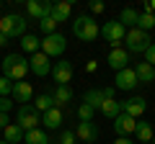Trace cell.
<instances>
[{
	"instance_id": "38",
	"label": "cell",
	"mask_w": 155,
	"mask_h": 144,
	"mask_svg": "<svg viewBox=\"0 0 155 144\" xmlns=\"http://www.w3.org/2000/svg\"><path fill=\"white\" fill-rule=\"evenodd\" d=\"M8 124H11V118H8V113H0V129H5Z\"/></svg>"
},
{
	"instance_id": "14",
	"label": "cell",
	"mask_w": 155,
	"mask_h": 144,
	"mask_svg": "<svg viewBox=\"0 0 155 144\" xmlns=\"http://www.w3.org/2000/svg\"><path fill=\"white\" fill-rule=\"evenodd\" d=\"M109 67H111L114 72L127 70V67H129V52L122 49V46H119V49H111V52H109Z\"/></svg>"
},
{
	"instance_id": "30",
	"label": "cell",
	"mask_w": 155,
	"mask_h": 144,
	"mask_svg": "<svg viewBox=\"0 0 155 144\" xmlns=\"http://www.w3.org/2000/svg\"><path fill=\"white\" fill-rule=\"evenodd\" d=\"M137 28H140V31H145V33H147L150 28H155V16H153V13H140Z\"/></svg>"
},
{
	"instance_id": "23",
	"label": "cell",
	"mask_w": 155,
	"mask_h": 144,
	"mask_svg": "<svg viewBox=\"0 0 155 144\" xmlns=\"http://www.w3.org/2000/svg\"><path fill=\"white\" fill-rule=\"evenodd\" d=\"M70 13H72V5H70V3H54V5H52V18H54L57 23L67 21Z\"/></svg>"
},
{
	"instance_id": "31",
	"label": "cell",
	"mask_w": 155,
	"mask_h": 144,
	"mask_svg": "<svg viewBox=\"0 0 155 144\" xmlns=\"http://www.w3.org/2000/svg\"><path fill=\"white\" fill-rule=\"evenodd\" d=\"M78 118H80V121H93V108H91L88 103H80L78 105Z\"/></svg>"
},
{
	"instance_id": "18",
	"label": "cell",
	"mask_w": 155,
	"mask_h": 144,
	"mask_svg": "<svg viewBox=\"0 0 155 144\" xmlns=\"http://www.w3.org/2000/svg\"><path fill=\"white\" fill-rule=\"evenodd\" d=\"M62 121H65V116H62V111L60 108H49L47 113H41V124H44L47 129H60L62 126Z\"/></svg>"
},
{
	"instance_id": "9",
	"label": "cell",
	"mask_w": 155,
	"mask_h": 144,
	"mask_svg": "<svg viewBox=\"0 0 155 144\" xmlns=\"http://www.w3.org/2000/svg\"><path fill=\"white\" fill-rule=\"evenodd\" d=\"M137 85H140V80H137V75H134L132 67L116 72V77H114V88L116 90H134Z\"/></svg>"
},
{
	"instance_id": "20",
	"label": "cell",
	"mask_w": 155,
	"mask_h": 144,
	"mask_svg": "<svg viewBox=\"0 0 155 144\" xmlns=\"http://www.w3.org/2000/svg\"><path fill=\"white\" fill-rule=\"evenodd\" d=\"M104 100H106V98H104V90H101V88H91L88 93L83 95V103H88L91 108H93V111L104 105Z\"/></svg>"
},
{
	"instance_id": "16",
	"label": "cell",
	"mask_w": 155,
	"mask_h": 144,
	"mask_svg": "<svg viewBox=\"0 0 155 144\" xmlns=\"http://www.w3.org/2000/svg\"><path fill=\"white\" fill-rule=\"evenodd\" d=\"M145 108H147L145 98H137V95L122 103V113H127V116H132V118H140V116L145 113Z\"/></svg>"
},
{
	"instance_id": "34",
	"label": "cell",
	"mask_w": 155,
	"mask_h": 144,
	"mask_svg": "<svg viewBox=\"0 0 155 144\" xmlns=\"http://www.w3.org/2000/svg\"><path fill=\"white\" fill-rule=\"evenodd\" d=\"M145 62H147L150 67H155V41H153V44H150V49L145 52Z\"/></svg>"
},
{
	"instance_id": "39",
	"label": "cell",
	"mask_w": 155,
	"mask_h": 144,
	"mask_svg": "<svg viewBox=\"0 0 155 144\" xmlns=\"http://www.w3.org/2000/svg\"><path fill=\"white\" fill-rule=\"evenodd\" d=\"M114 144H134V142H132L129 136H116V142H114Z\"/></svg>"
},
{
	"instance_id": "35",
	"label": "cell",
	"mask_w": 155,
	"mask_h": 144,
	"mask_svg": "<svg viewBox=\"0 0 155 144\" xmlns=\"http://www.w3.org/2000/svg\"><path fill=\"white\" fill-rule=\"evenodd\" d=\"M13 108V98H0V113H8Z\"/></svg>"
},
{
	"instance_id": "28",
	"label": "cell",
	"mask_w": 155,
	"mask_h": 144,
	"mask_svg": "<svg viewBox=\"0 0 155 144\" xmlns=\"http://www.w3.org/2000/svg\"><path fill=\"white\" fill-rule=\"evenodd\" d=\"M39 113H47L49 108H54V98H52V93H41L36 98V105H34Z\"/></svg>"
},
{
	"instance_id": "11",
	"label": "cell",
	"mask_w": 155,
	"mask_h": 144,
	"mask_svg": "<svg viewBox=\"0 0 155 144\" xmlns=\"http://www.w3.org/2000/svg\"><path fill=\"white\" fill-rule=\"evenodd\" d=\"M28 67H31V72L36 75V77L52 75V62H49V57H47V54H41V52L31 54V59H28Z\"/></svg>"
},
{
	"instance_id": "6",
	"label": "cell",
	"mask_w": 155,
	"mask_h": 144,
	"mask_svg": "<svg viewBox=\"0 0 155 144\" xmlns=\"http://www.w3.org/2000/svg\"><path fill=\"white\" fill-rule=\"evenodd\" d=\"M67 49V39L62 36V33H52V36H44L41 39V54H47L52 59V57H62Z\"/></svg>"
},
{
	"instance_id": "2",
	"label": "cell",
	"mask_w": 155,
	"mask_h": 144,
	"mask_svg": "<svg viewBox=\"0 0 155 144\" xmlns=\"http://www.w3.org/2000/svg\"><path fill=\"white\" fill-rule=\"evenodd\" d=\"M0 33H5L8 39L16 36H26V16L21 13H8L0 18Z\"/></svg>"
},
{
	"instance_id": "19",
	"label": "cell",
	"mask_w": 155,
	"mask_h": 144,
	"mask_svg": "<svg viewBox=\"0 0 155 144\" xmlns=\"http://www.w3.org/2000/svg\"><path fill=\"white\" fill-rule=\"evenodd\" d=\"M52 98H54V105H57V108L67 105V103L72 100V90H70V85H57L54 93H52Z\"/></svg>"
},
{
	"instance_id": "8",
	"label": "cell",
	"mask_w": 155,
	"mask_h": 144,
	"mask_svg": "<svg viewBox=\"0 0 155 144\" xmlns=\"http://www.w3.org/2000/svg\"><path fill=\"white\" fill-rule=\"evenodd\" d=\"M98 136H101L98 124H93V121H80V124H78L75 139H80L83 144H93V142H98Z\"/></svg>"
},
{
	"instance_id": "42",
	"label": "cell",
	"mask_w": 155,
	"mask_h": 144,
	"mask_svg": "<svg viewBox=\"0 0 155 144\" xmlns=\"http://www.w3.org/2000/svg\"><path fill=\"white\" fill-rule=\"evenodd\" d=\"M0 144H8V142H5V139H0Z\"/></svg>"
},
{
	"instance_id": "37",
	"label": "cell",
	"mask_w": 155,
	"mask_h": 144,
	"mask_svg": "<svg viewBox=\"0 0 155 144\" xmlns=\"http://www.w3.org/2000/svg\"><path fill=\"white\" fill-rule=\"evenodd\" d=\"M145 13H153L155 16V0H147V3H145Z\"/></svg>"
},
{
	"instance_id": "12",
	"label": "cell",
	"mask_w": 155,
	"mask_h": 144,
	"mask_svg": "<svg viewBox=\"0 0 155 144\" xmlns=\"http://www.w3.org/2000/svg\"><path fill=\"white\" fill-rule=\"evenodd\" d=\"M134 129H137V118L127 116V113H119L114 118V131L119 136H129V134H134Z\"/></svg>"
},
{
	"instance_id": "10",
	"label": "cell",
	"mask_w": 155,
	"mask_h": 144,
	"mask_svg": "<svg viewBox=\"0 0 155 144\" xmlns=\"http://www.w3.org/2000/svg\"><path fill=\"white\" fill-rule=\"evenodd\" d=\"M52 77H54L57 85H67V83L72 80V62L57 59L54 64H52Z\"/></svg>"
},
{
	"instance_id": "4",
	"label": "cell",
	"mask_w": 155,
	"mask_h": 144,
	"mask_svg": "<svg viewBox=\"0 0 155 144\" xmlns=\"http://www.w3.org/2000/svg\"><path fill=\"white\" fill-rule=\"evenodd\" d=\"M150 36L145 31H140V28H129L127 36H124V49L129 52V54H145V52L150 49Z\"/></svg>"
},
{
	"instance_id": "26",
	"label": "cell",
	"mask_w": 155,
	"mask_h": 144,
	"mask_svg": "<svg viewBox=\"0 0 155 144\" xmlns=\"http://www.w3.org/2000/svg\"><path fill=\"white\" fill-rule=\"evenodd\" d=\"M101 113H104L106 118H116L119 113H122V103L119 100H104V105H101Z\"/></svg>"
},
{
	"instance_id": "5",
	"label": "cell",
	"mask_w": 155,
	"mask_h": 144,
	"mask_svg": "<svg viewBox=\"0 0 155 144\" xmlns=\"http://www.w3.org/2000/svg\"><path fill=\"white\" fill-rule=\"evenodd\" d=\"M101 36H104V39L111 44V49H119V46L124 44L127 28H124L122 23H119V18H116V21H106L104 26H101Z\"/></svg>"
},
{
	"instance_id": "22",
	"label": "cell",
	"mask_w": 155,
	"mask_h": 144,
	"mask_svg": "<svg viewBox=\"0 0 155 144\" xmlns=\"http://www.w3.org/2000/svg\"><path fill=\"white\" fill-rule=\"evenodd\" d=\"M3 134H5V142L8 144H18L23 136H26V131H23L18 124H8V126L3 129Z\"/></svg>"
},
{
	"instance_id": "41",
	"label": "cell",
	"mask_w": 155,
	"mask_h": 144,
	"mask_svg": "<svg viewBox=\"0 0 155 144\" xmlns=\"http://www.w3.org/2000/svg\"><path fill=\"white\" fill-rule=\"evenodd\" d=\"M8 41H11V39H8L5 33H0V46H5V44H8Z\"/></svg>"
},
{
	"instance_id": "24",
	"label": "cell",
	"mask_w": 155,
	"mask_h": 144,
	"mask_svg": "<svg viewBox=\"0 0 155 144\" xmlns=\"http://www.w3.org/2000/svg\"><path fill=\"white\" fill-rule=\"evenodd\" d=\"M137 18H140V13L134 11V8H124V11L119 13V23H122L124 28H127V26L137 28Z\"/></svg>"
},
{
	"instance_id": "7",
	"label": "cell",
	"mask_w": 155,
	"mask_h": 144,
	"mask_svg": "<svg viewBox=\"0 0 155 144\" xmlns=\"http://www.w3.org/2000/svg\"><path fill=\"white\" fill-rule=\"evenodd\" d=\"M39 124H41V113L34 108V105H21L18 108V126L23 129V131H31V129H39Z\"/></svg>"
},
{
	"instance_id": "32",
	"label": "cell",
	"mask_w": 155,
	"mask_h": 144,
	"mask_svg": "<svg viewBox=\"0 0 155 144\" xmlns=\"http://www.w3.org/2000/svg\"><path fill=\"white\" fill-rule=\"evenodd\" d=\"M13 93V83L8 77H0V98H11Z\"/></svg>"
},
{
	"instance_id": "25",
	"label": "cell",
	"mask_w": 155,
	"mask_h": 144,
	"mask_svg": "<svg viewBox=\"0 0 155 144\" xmlns=\"http://www.w3.org/2000/svg\"><path fill=\"white\" fill-rule=\"evenodd\" d=\"M23 142L26 144H49V136H47V131H41V129H31V131H26Z\"/></svg>"
},
{
	"instance_id": "27",
	"label": "cell",
	"mask_w": 155,
	"mask_h": 144,
	"mask_svg": "<svg viewBox=\"0 0 155 144\" xmlns=\"http://www.w3.org/2000/svg\"><path fill=\"white\" fill-rule=\"evenodd\" d=\"M21 46H23V52H28V54H36V52H41V41H39L36 36H31V33L21 36Z\"/></svg>"
},
{
	"instance_id": "40",
	"label": "cell",
	"mask_w": 155,
	"mask_h": 144,
	"mask_svg": "<svg viewBox=\"0 0 155 144\" xmlns=\"http://www.w3.org/2000/svg\"><path fill=\"white\" fill-rule=\"evenodd\" d=\"M96 67H98V64H96V59H91L88 64H85V70H88V72H96Z\"/></svg>"
},
{
	"instance_id": "29",
	"label": "cell",
	"mask_w": 155,
	"mask_h": 144,
	"mask_svg": "<svg viewBox=\"0 0 155 144\" xmlns=\"http://www.w3.org/2000/svg\"><path fill=\"white\" fill-rule=\"evenodd\" d=\"M57 26H60V23H57L52 16H47V18H41V21H39V28H41V33H44V36L57 33Z\"/></svg>"
},
{
	"instance_id": "3",
	"label": "cell",
	"mask_w": 155,
	"mask_h": 144,
	"mask_svg": "<svg viewBox=\"0 0 155 144\" xmlns=\"http://www.w3.org/2000/svg\"><path fill=\"white\" fill-rule=\"evenodd\" d=\"M72 33H75L80 41H93V39H98L101 28L91 16H78L75 21H72Z\"/></svg>"
},
{
	"instance_id": "43",
	"label": "cell",
	"mask_w": 155,
	"mask_h": 144,
	"mask_svg": "<svg viewBox=\"0 0 155 144\" xmlns=\"http://www.w3.org/2000/svg\"><path fill=\"white\" fill-rule=\"evenodd\" d=\"M153 144H155V136H153Z\"/></svg>"
},
{
	"instance_id": "1",
	"label": "cell",
	"mask_w": 155,
	"mask_h": 144,
	"mask_svg": "<svg viewBox=\"0 0 155 144\" xmlns=\"http://www.w3.org/2000/svg\"><path fill=\"white\" fill-rule=\"evenodd\" d=\"M28 72H31V67H28V59L23 54H8L3 59V77H8L11 83L26 80Z\"/></svg>"
},
{
	"instance_id": "21",
	"label": "cell",
	"mask_w": 155,
	"mask_h": 144,
	"mask_svg": "<svg viewBox=\"0 0 155 144\" xmlns=\"http://www.w3.org/2000/svg\"><path fill=\"white\" fill-rule=\"evenodd\" d=\"M134 134H137L140 144H150V142H153V136H155L153 124H150V121H140V124H137V129H134Z\"/></svg>"
},
{
	"instance_id": "17",
	"label": "cell",
	"mask_w": 155,
	"mask_h": 144,
	"mask_svg": "<svg viewBox=\"0 0 155 144\" xmlns=\"http://www.w3.org/2000/svg\"><path fill=\"white\" fill-rule=\"evenodd\" d=\"M134 75H137L140 85H147V83H155V67H150L147 62H137V64L132 67Z\"/></svg>"
},
{
	"instance_id": "45",
	"label": "cell",
	"mask_w": 155,
	"mask_h": 144,
	"mask_svg": "<svg viewBox=\"0 0 155 144\" xmlns=\"http://www.w3.org/2000/svg\"><path fill=\"white\" fill-rule=\"evenodd\" d=\"M75 144H78V142H75Z\"/></svg>"
},
{
	"instance_id": "33",
	"label": "cell",
	"mask_w": 155,
	"mask_h": 144,
	"mask_svg": "<svg viewBox=\"0 0 155 144\" xmlns=\"http://www.w3.org/2000/svg\"><path fill=\"white\" fill-rule=\"evenodd\" d=\"M57 144H75V131H70V129L60 131V136H57Z\"/></svg>"
},
{
	"instance_id": "15",
	"label": "cell",
	"mask_w": 155,
	"mask_h": 144,
	"mask_svg": "<svg viewBox=\"0 0 155 144\" xmlns=\"http://www.w3.org/2000/svg\"><path fill=\"white\" fill-rule=\"evenodd\" d=\"M31 95H34L31 83H26V80H21V83H13V93H11V98L16 100V103L26 105L28 100H31Z\"/></svg>"
},
{
	"instance_id": "13",
	"label": "cell",
	"mask_w": 155,
	"mask_h": 144,
	"mask_svg": "<svg viewBox=\"0 0 155 144\" xmlns=\"http://www.w3.org/2000/svg\"><path fill=\"white\" fill-rule=\"evenodd\" d=\"M26 13L31 18H36V21H41V18L52 16V3H44V0H28L26 3Z\"/></svg>"
},
{
	"instance_id": "44",
	"label": "cell",
	"mask_w": 155,
	"mask_h": 144,
	"mask_svg": "<svg viewBox=\"0 0 155 144\" xmlns=\"http://www.w3.org/2000/svg\"><path fill=\"white\" fill-rule=\"evenodd\" d=\"M150 144H153V142H150Z\"/></svg>"
},
{
	"instance_id": "36",
	"label": "cell",
	"mask_w": 155,
	"mask_h": 144,
	"mask_svg": "<svg viewBox=\"0 0 155 144\" xmlns=\"http://www.w3.org/2000/svg\"><path fill=\"white\" fill-rule=\"evenodd\" d=\"M91 11H93V13H104V3L93 0V3H91Z\"/></svg>"
}]
</instances>
